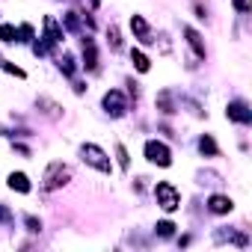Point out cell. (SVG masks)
Listing matches in <instances>:
<instances>
[{"label": "cell", "mask_w": 252, "mask_h": 252, "mask_svg": "<svg viewBox=\"0 0 252 252\" xmlns=\"http://www.w3.org/2000/svg\"><path fill=\"white\" fill-rule=\"evenodd\" d=\"M80 158H83L86 166L98 169L101 175H110V172H113V163H110L107 152H104L101 146H95V143H83V146H80Z\"/></svg>", "instance_id": "6da1fadb"}, {"label": "cell", "mask_w": 252, "mask_h": 252, "mask_svg": "<svg viewBox=\"0 0 252 252\" xmlns=\"http://www.w3.org/2000/svg\"><path fill=\"white\" fill-rule=\"evenodd\" d=\"M155 199H158L160 211H166V214H175L181 208V193L172 181H158L155 184Z\"/></svg>", "instance_id": "7a4b0ae2"}, {"label": "cell", "mask_w": 252, "mask_h": 252, "mask_svg": "<svg viewBox=\"0 0 252 252\" xmlns=\"http://www.w3.org/2000/svg\"><path fill=\"white\" fill-rule=\"evenodd\" d=\"M68 181H71V169H68L65 163L54 160V163H48V169H45V175H42V190H60V187L68 184Z\"/></svg>", "instance_id": "3957f363"}, {"label": "cell", "mask_w": 252, "mask_h": 252, "mask_svg": "<svg viewBox=\"0 0 252 252\" xmlns=\"http://www.w3.org/2000/svg\"><path fill=\"white\" fill-rule=\"evenodd\" d=\"M143 152H146V160H149V163H158V166H163V169L172 166V152H169L166 143H160V140H146Z\"/></svg>", "instance_id": "277c9868"}, {"label": "cell", "mask_w": 252, "mask_h": 252, "mask_svg": "<svg viewBox=\"0 0 252 252\" xmlns=\"http://www.w3.org/2000/svg\"><path fill=\"white\" fill-rule=\"evenodd\" d=\"M101 104H104V110H107L110 116H116V119L128 113V101H125V95H122L119 89H110V92H104Z\"/></svg>", "instance_id": "5b68a950"}, {"label": "cell", "mask_w": 252, "mask_h": 252, "mask_svg": "<svg viewBox=\"0 0 252 252\" xmlns=\"http://www.w3.org/2000/svg\"><path fill=\"white\" fill-rule=\"evenodd\" d=\"M225 116H228L231 122H237V125H249V122H252V113H249L246 101H231L228 110H225Z\"/></svg>", "instance_id": "8992f818"}, {"label": "cell", "mask_w": 252, "mask_h": 252, "mask_svg": "<svg viewBox=\"0 0 252 252\" xmlns=\"http://www.w3.org/2000/svg\"><path fill=\"white\" fill-rule=\"evenodd\" d=\"M131 30H134V36L143 42V45H152L155 39H152V27H149V21L143 18V15H131Z\"/></svg>", "instance_id": "52a82bcc"}, {"label": "cell", "mask_w": 252, "mask_h": 252, "mask_svg": "<svg viewBox=\"0 0 252 252\" xmlns=\"http://www.w3.org/2000/svg\"><path fill=\"white\" fill-rule=\"evenodd\" d=\"M208 211L222 217V214H231V211H234V202H231L228 196H220V193H214V196L208 199Z\"/></svg>", "instance_id": "ba28073f"}, {"label": "cell", "mask_w": 252, "mask_h": 252, "mask_svg": "<svg viewBox=\"0 0 252 252\" xmlns=\"http://www.w3.org/2000/svg\"><path fill=\"white\" fill-rule=\"evenodd\" d=\"M6 184H9V190H15V193H21V196H27V193L33 190V184H30V178H27L24 172H9Z\"/></svg>", "instance_id": "9c48e42d"}, {"label": "cell", "mask_w": 252, "mask_h": 252, "mask_svg": "<svg viewBox=\"0 0 252 252\" xmlns=\"http://www.w3.org/2000/svg\"><path fill=\"white\" fill-rule=\"evenodd\" d=\"M181 30H184V36H187V45L196 51V57H199V60H205V42H202V36H199L190 24H184Z\"/></svg>", "instance_id": "30bf717a"}, {"label": "cell", "mask_w": 252, "mask_h": 252, "mask_svg": "<svg viewBox=\"0 0 252 252\" xmlns=\"http://www.w3.org/2000/svg\"><path fill=\"white\" fill-rule=\"evenodd\" d=\"M83 65H86L89 71L98 68V54H95V42H92V39H83Z\"/></svg>", "instance_id": "8fae6325"}, {"label": "cell", "mask_w": 252, "mask_h": 252, "mask_svg": "<svg viewBox=\"0 0 252 252\" xmlns=\"http://www.w3.org/2000/svg\"><path fill=\"white\" fill-rule=\"evenodd\" d=\"M131 63H134V68H137L140 74H146V71L152 68V60H149L140 48H134V51H131Z\"/></svg>", "instance_id": "7c38bea8"}, {"label": "cell", "mask_w": 252, "mask_h": 252, "mask_svg": "<svg viewBox=\"0 0 252 252\" xmlns=\"http://www.w3.org/2000/svg\"><path fill=\"white\" fill-rule=\"evenodd\" d=\"M199 152H202L205 158H220V149H217V143H214L211 134H205V137L199 140Z\"/></svg>", "instance_id": "4fadbf2b"}, {"label": "cell", "mask_w": 252, "mask_h": 252, "mask_svg": "<svg viewBox=\"0 0 252 252\" xmlns=\"http://www.w3.org/2000/svg\"><path fill=\"white\" fill-rule=\"evenodd\" d=\"M0 42H18V30L12 27V24H0Z\"/></svg>", "instance_id": "5bb4252c"}, {"label": "cell", "mask_w": 252, "mask_h": 252, "mask_svg": "<svg viewBox=\"0 0 252 252\" xmlns=\"http://www.w3.org/2000/svg\"><path fill=\"white\" fill-rule=\"evenodd\" d=\"M175 228H178V225H175V222H169V220H163V222H158V225H155V231H158L160 237H172V234H175Z\"/></svg>", "instance_id": "9a60e30c"}, {"label": "cell", "mask_w": 252, "mask_h": 252, "mask_svg": "<svg viewBox=\"0 0 252 252\" xmlns=\"http://www.w3.org/2000/svg\"><path fill=\"white\" fill-rule=\"evenodd\" d=\"M0 68H3V71H9V74H15V77H21V80L27 77V71H24V68L12 65V63H9V60H3V57H0Z\"/></svg>", "instance_id": "2e32d148"}, {"label": "cell", "mask_w": 252, "mask_h": 252, "mask_svg": "<svg viewBox=\"0 0 252 252\" xmlns=\"http://www.w3.org/2000/svg\"><path fill=\"white\" fill-rule=\"evenodd\" d=\"M107 42H110V48H113V51H122V36H119V27H110V30H107Z\"/></svg>", "instance_id": "e0dca14e"}, {"label": "cell", "mask_w": 252, "mask_h": 252, "mask_svg": "<svg viewBox=\"0 0 252 252\" xmlns=\"http://www.w3.org/2000/svg\"><path fill=\"white\" fill-rule=\"evenodd\" d=\"M116 155H119V166H122V169H128V166H131V160H128V152H125V146H122V143L116 146Z\"/></svg>", "instance_id": "ac0fdd59"}, {"label": "cell", "mask_w": 252, "mask_h": 252, "mask_svg": "<svg viewBox=\"0 0 252 252\" xmlns=\"http://www.w3.org/2000/svg\"><path fill=\"white\" fill-rule=\"evenodd\" d=\"M27 228H30V231H42V222H39L36 217H27Z\"/></svg>", "instance_id": "d6986e66"}, {"label": "cell", "mask_w": 252, "mask_h": 252, "mask_svg": "<svg viewBox=\"0 0 252 252\" xmlns=\"http://www.w3.org/2000/svg\"><path fill=\"white\" fill-rule=\"evenodd\" d=\"M234 6H237L240 12H246V0H234Z\"/></svg>", "instance_id": "ffe728a7"}, {"label": "cell", "mask_w": 252, "mask_h": 252, "mask_svg": "<svg viewBox=\"0 0 252 252\" xmlns=\"http://www.w3.org/2000/svg\"><path fill=\"white\" fill-rule=\"evenodd\" d=\"M89 3H92V6H98V3H101V0H89Z\"/></svg>", "instance_id": "44dd1931"}]
</instances>
